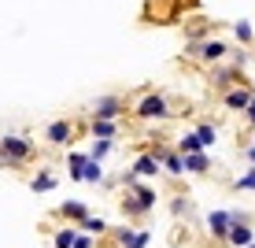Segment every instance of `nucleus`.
Here are the masks:
<instances>
[{
	"label": "nucleus",
	"instance_id": "c756f323",
	"mask_svg": "<svg viewBox=\"0 0 255 248\" xmlns=\"http://www.w3.org/2000/svg\"><path fill=\"white\" fill-rule=\"evenodd\" d=\"M244 159H248V163H255V145H252V141L244 145Z\"/></svg>",
	"mask_w": 255,
	"mask_h": 248
},
{
	"label": "nucleus",
	"instance_id": "a211bd4d",
	"mask_svg": "<svg viewBox=\"0 0 255 248\" xmlns=\"http://www.w3.org/2000/svg\"><path fill=\"white\" fill-rule=\"evenodd\" d=\"M233 37L241 41V45H252V48H255V30H252V22H248V19L233 22Z\"/></svg>",
	"mask_w": 255,
	"mask_h": 248
},
{
	"label": "nucleus",
	"instance_id": "f03ea898",
	"mask_svg": "<svg viewBox=\"0 0 255 248\" xmlns=\"http://www.w3.org/2000/svg\"><path fill=\"white\" fill-rule=\"evenodd\" d=\"M30 156H33V141L30 137H22V134L0 137V159H4V167H19Z\"/></svg>",
	"mask_w": 255,
	"mask_h": 248
},
{
	"label": "nucleus",
	"instance_id": "2f4dec72",
	"mask_svg": "<svg viewBox=\"0 0 255 248\" xmlns=\"http://www.w3.org/2000/svg\"><path fill=\"white\" fill-rule=\"evenodd\" d=\"M252 145H255V134H252Z\"/></svg>",
	"mask_w": 255,
	"mask_h": 248
},
{
	"label": "nucleus",
	"instance_id": "4468645a",
	"mask_svg": "<svg viewBox=\"0 0 255 248\" xmlns=\"http://www.w3.org/2000/svg\"><path fill=\"white\" fill-rule=\"evenodd\" d=\"M178 152L181 156H200V152H207V148H204V141L196 137V130H192V134H181L178 137Z\"/></svg>",
	"mask_w": 255,
	"mask_h": 248
},
{
	"label": "nucleus",
	"instance_id": "b1692460",
	"mask_svg": "<svg viewBox=\"0 0 255 248\" xmlns=\"http://www.w3.org/2000/svg\"><path fill=\"white\" fill-rule=\"evenodd\" d=\"M196 137L204 141V148H211V145L218 141V130L211 126V122H200V126H196Z\"/></svg>",
	"mask_w": 255,
	"mask_h": 248
},
{
	"label": "nucleus",
	"instance_id": "5701e85b",
	"mask_svg": "<svg viewBox=\"0 0 255 248\" xmlns=\"http://www.w3.org/2000/svg\"><path fill=\"white\" fill-rule=\"evenodd\" d=\"M82 182H104V167L96 163V159H89V163H85V171H82Z\"/></svg>",
	"mask_w": 255,
	"mask_h": 248
},
{
	"label": "nucleus",
	"instance_id": "6e6552de",
	"mask_svg": "<svg viewBox=\"0 0 255 248\" xmlns=\"http://www.w3.org/2000/svg\"><path fill=\"white\" fill-rule=\"evenodd\" d=\"M222 100H226V108H233V111H248L252 100H255V93L248 89V85H237V89H230Z\"/></svg>",
	"mask_w": 255,
	"mask_h": 248
},
{
	"label": "nucleus",
	"instance_id": "7c9ffc66",
	"mask_svg": "<svg viewBox=\"0 0 255 248\" xmlns=\"http://www.w3.org/2000/svg\"><path fill=\"white\" fill-rule=\"evenodd\" d=\"M244 119H248V126L255 130V100H252V108H248V111H244Z\"/></svg>",
	"mask_w": 255,
	"mask_h": 248
},
{
	"label": "nucleus",
	"instance_id": "2eb2a0df",
	"mask_svg": "<svg viewBox=\"0 0 255 248\" xmlns=\"http://www.w3.org/2000/svg\"><path fill=\"white\" fill-rule=\"evenodd\" d=\"M163 171L174 174V178H181V174H185V156H181L178 148H170V152H166V159H163Z\"/></svg>",
	"mask_w": 255,
	"mask_h": 248
},
{
	"label": "nucleus",
	"instance_id": "dca6fc26",
	"mask_svg": "<svg viewBox=\"0 0 255 248\" xmlns=\"http://www.w3.org/2000/svg\"><path fill=\"white\" fill-rule=\"evenodd\" d=\"M211 171V156L200 152V156H185V174H207Z\"/></svg>",
	"mask_w": 255,
	"mask_h": 248
},
{
	"label": "nucleus",
	"instance_id": "bb28decb",
	"mask_svg": "<svg viewBox=\"0 0 255 248\" xmlns=\"http://www.w3.org/2000/svg\"><path fill=\"white\" fill-rule=\"evenodd\" d=\"M170 211H174V215H185V211H189V200H185V197H174V200H170Z\"/></svg>",
	"mask_w": 255,
	"mask_h": 248
},
{
	"label": "nucleus",
	"instance_id": "0eeeda50",
	"mask_svg": "<svg viewBox=\"0 0 255 248\" xmlns=\"http://www.w3.org/2000/svg\"><path fill=\"white\" fill-rule=\"evenodd\" d=\"M207 230H211V237H218V241H230L233 215H230V211H211V215H207Z\"/></svg>",
	"mask_w": 255,
	"mask_h": 248
},
{
	"label": "nucleus",
	"instance_id": "a878e982",
	"mask_svg": "<svg viewBox=\"0 0 255 248\" xmlns=\"http://www.w3.org/2000/svg\"><path fill=\"white\" fill-rule=\"evenodd\" d=\"M233 185H237V189H255V167H252V171H244Z\"/></svg>",
	"mask_w": 255,
	"mask_h": 248
},
{
	"label": "nucleus",
	"instance_id": "393cba45",
	"mask_svg": "<svg viewBox=\"0 0 255 248\" xmlns=\"http://www.w3.org/2000/svg\"><path fill=\"white\" fill-rule=\"evenodd\" d=\"M111 152V141H93V148H89V159H96V163H100L104 156Z\"/></svg>",
	"mask_w": 255,
	"mask_h": 248
},
{
	"label": "nucleus",
	"instance_id": "6ab92c4d",
	"mask_svg": "<svg viewBox=\"0 0 255 248\" xmlns=\"http://www.w3.org/2000/svg\"><path fill=\"white\" fill-rule=\"evenodd\" d=\"M82 230H85V234H89V237H104V234H108V219H100V215H89V219H85V223H82Z\"/></svg>",
	"mask_w": 255,
	"mask_h": 248
},
{
	"label": "nucleus",
	"instance_id": "9b49d317",
	"mask_svg": "<svg viewBox=\"0 0 255 248\" xmlns=\"http://www.w3.org/2000/svg\"><path fill=\"white\" fill-rule=\"evenodd\" d=\"M48 145H67V141L70 137H74V126H70V122L67 119H56V122H52V126H48Z\"/></svg>",
	"mask_w": 255,
	"mask_h": 248
},
{
	"label": "nucleus",
	"instance_id": "39448f33",
	"mask_svg": "<svg viewBox=\"0 0 255 248\" xmlns=\"http://www.w3.org/2000/svg\"><path fill=\"white\" fill-rule=\"evenodd\" d=\"M211 85H215V89L226 96L230 89H237V85H244V82H241V70H237V67L218 63V67H211Z\"/></svg>",
	"mask_w": 255,
	"mask_h": 248
},
{
	"label": "nucleus",
	"instance_id": "4be33fe9",
	"mask_svg": "<svg viewBox=\"0 0 255 248\" xmlns=\"http://www.w3.org/2000/svg\"><path fill=\"white\" fill-rule=\"evenodd\" d=\"M30 189H33V193H48V189H56V174H48V171H45V174H37V178L30 182Z\"/></svg>",
	"mask_w": 255,
	"mask_h": 248
},
{
	"label": "nucleus",
	"instance_id": "473e14b6",
	"mask_svg": "<svg viewBox=\"0 0 255 248\" xmlns=\"http://www.w3.org/2000/svg\"><path fill=\"white\" fill-rule=\"evenodd\" d=\"M252 248H255V245H252Z\"/></svg>",
	"mask_w": 255,
	"mask_h": 248
},
{
	"label": "nucleus",
	"instance_id": "20e7f679",
	"mask_svg": "<svg viewBox=\"0 0 255 248\" xmlns=\"http://www.w3.org/2000/svg\"><path fill=\"white\" fill-rule=\"evenodd\" d=\"M122 111H126V100H122V96H115V93L96 96V104H93V119H104V122H115Z\"/></svg>",
	"mask_w": 255,
	"mask_h": 248
},
{
	"label": "nucleus",
	"instance_id": "ddd939ff",
	"mask_svg": "<svg viewBox=\"0 0 255 248\" xmlns=\"http://www.w3.org/2000/svg\"><path fill=\"white\" fill-rule=\"evenodd\" d=\"M230 245H233V248H252V245H255L252 226H248V223H233V230H230Z\"/></svg>",
	"mask_w": 255,
	"mask_h": 248
},
{
	"label": "nucleus",
	"instance_id": "cd10ccee",
	"mask_svg": "<svg viewBox=\"0 0 255 248\" xmlns=\"http://www.w3.org/2000/svg\"><path fill=\"white\" fill-rule=\"evenodd\" d=\"M248 59H252L248 52H233V67H237V70H241V67H248Z\"/></svg>",
	"mask_w": 255,
	"mask_h": 248
},
{
	"label": "nucleus",
	"instance_id": "c85d7f7f",
	"mask_svg": "<svg viewBox=\"0 0 255 248\" xmlns=\"http://www.w3.org/2000/svg\"><path fill=\"white\" fill-rule=\"evenodd\" d=\"M74 248H93V237H89V234H82V237L74 241Z\"/></svg>",
	"mask_w": 255,
	"mask_h": 248
},
{
	"label": "nucleus",
	"instance_id": "423d86ee",
	"mask_svg": "<svg viewBox=\"0 0 255 248\" xmlns=\"http://www.w3.org/2000/svg\"><path fill=\"white\" fill-rule=\"evenodd\" d=\"M226 56H230V45H226L222 37H207L204 45H200V52H196L200 63H211V67H218Z\"/></svg>",
	"mask_w": 255,
	"mask_h": 248
},
{
	"label": "nucleus",
	"instance_id": "9d476101",
	"mask_svg": "<svg viewBox=\"0 0 255 248\" xmlns=\"http://www.w3.org/2000/svg\"><path fill=\"white\" fill-rule=\"evenodd\" d=\"M159 171H163V163H159L155 156H148V152H140L137 163H133V174H137V178H155Z\"/></svg>",
	"mask_w": 255,
	"mask_h": 248
},
{
	"label": "nucleus",
	"instance_id": "f8f14e48",
	"mask_svg": "<svg viewBox=\"0 0 255 248\" xmlns=\"http://www.w3.org/2000/svg\"><path fill=\"white\" fill-rule=\"evenodd\" d=\"M59 215H63L67 223H78V226H82L85 219H89V208H85L82 200H67V204H59Z\"/></svg>",
	"mask_w": 255,
	"mask_h": 248
},
{
	"label": "nucleus",
	"instance_id": "412c9836",
	"mask_svg": "<svg viewBox=\"0 0 255 248\" xmlns=\"http://www.w3.org/2000/svg\"><path fill=\"white\" fill-rule=\"evenodd\" d=\"M85 163H89V156H85V152H70V178H74V182H82Z\"/></svg>",
	"mask_w": 255,
	"mask_h": 248
},
{
	"label": "nucleus",
	"instance_id": "aec40b11",
	"mask_svg": "<svg viewBox=\"0 0 255 248\" xmlns=\"http://www.w3.org/2000/svg\"><path fill=\"white\" fill-rule=\"evenodd\" d=\"M78 230H70V226H63V230H56V237H52V245L56 248H74V241H78Z\"/></svg>",
	"mask_w": 255,
	"mask_h": 248
},
{
	"label": "nucleus",
	"instance_id": "f3484780",
	"mask_svg": "<svg viewBox=\"0 0 255 248\" xmlns=\"http://www.w3.org/2000/svg\"><path fill=\"white\" fill-rule=\"evenodd\" d=\"M119 134V122H104V119H93V137L96 141H111Z\"/></svg>",
	"mask_w": 255,
	"mask_h": 248
},
{
	"label": "nucleus",
	"instance_id": "1a4fd4ad",
	"mask_svg": "<svg viewBox=\"0 0 255 248\" xmlns=\"http://www.w3.org/2000/svg\"><path fill=\"white\" fill-rule=\"evenodd\" d=\"M115 241L122 245V248H144L148 241H152V234H148V230H115Z\"/></svg>",
	"mask_w": 255,
	"mask_h": 248
},
{
	"label": "nucleus",
	"instance_id": "f257e3e1",
	"mask_svg": "<svg viewBox=\"0 0 255 248\" xmlns=\"http://www.w3.org/2000/svg\"><path fill=\"white\" fill-rule=\"evenodd\" d=\"M119 204H122V215H126V219H144L148 211L155 208V189L144 185V182L126 185V197H122Z\"/></svg>",
	"mask_w": 255,
	"mask_h": 248
},
{
	"label": "nucleus",
	"instance_id": "7ed1b4c3",
	"mask_svg": "<svg viewBox=\"0 0 255 248\" xmlns=\"http://www.w3.org/2000/svg\"><path fill=\"white\" fill-rule=\"evenodd\" d=\"M133 115H137V119H144V122L166 119V115H170V104H166L163 93H144V96H140V104L133 108Z\"/></svg>",
	"mask_w": 255,
	"mask_h": 248
}]
</instances>
